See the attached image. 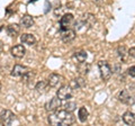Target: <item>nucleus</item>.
Wrapping results in <instances>:
<instances>
[{
  "mask_svg": "<svg viewBox=\"0 0 135 126\" xmlns=\"http://www.w3.org/2000/svg\"><path fill=\"white\" fill-rule=\"evenodd\" d=\"M55 113L60 120V125H72L75 122V117L73 116L72 112L63 109V110H57Z\"/></svg>",
  "mask_w": 135,
  "mask_h": 126,
  "instance_id": "1",
  "label": "nucleus"
},
{
  "mask_svg": "<svg viewBox=\"0 0 135 126\" xmlns=\"http://www.w3.org/2000/svg\"><path fill=\"white\" fill-rule=\"evenodd\" d=\"M98 68L100 71V77L104 81H107L110 79L112 74H113V70H112V66L109 65V63L107 61H99L98 62Z\"/></svg>",
  "mask_w": 135,
  "mask_h": 126,
  "instance_id": "2",
  "label": "nucleus"
},
{
  "mask_svg": "<svg viewBox=\"0 0 135 126\" xmlns=\"http://www.w3.org/2000/svg\"><path fill=\"white\" fill-rule=\"evenodd\" d=\"M47 81H49V85L51 88H56V89H59L60 87L63 86L64 78L59 73H52V74H50Z\"/></svg>",
  "mask_w": 135,
  "mask_h": 126,
  "instance_id": "3",
  "label": "nucleus"
},
{
  "mask_svg": "<svg viewBox=\"0 0 135 126\" xmlns=\"http://www.w3.org/2000/svg\"><path fill=\"white\" fill-rule=\"evenodd\" d=\"M74 23H75V20H74V16L72 14H64L60 19L61 29H70V28H72Z\"/></svg>",
  "mask_w": 135,
  "mask_h": 126,
  "instance_id": "4",
  "label": "nucleus"
},
{
  "mask_svg": "<svg viewBox=\"0 0 135 126\" xmlns=\"http://www.w3.org/2000/svg\"><path fill=\"white\" fill-rule=\"evenodd\" d=\"M72 88H71V86H62L57 89L56 91V96L59 98H60L61 100H69L71 97H72Z\"/></svg>",
  "mask_w": 135,
  "mask_h": 126,
  "instance_id": "5",
  "label": "nucleus"
},
{
  "mask_svg": "<svg viewBox=\"0 0 135 126\" xmlns=\"http://www.w3.org/2000/svg\"><path fill=\"white\" fill-rule=\"evenodd\" d=\"M117 98L119 101H122L123 104H126V105H133L135 103V97L128 90H122L119 94H118Z\"/></svg>",
  "mask_w": 135,
  "mask_h": 126,
  "instance_id": "6",
  "label": "nucleus"
},
{
  "mask_svg": "<svg viewBox=\"0 0 135 126\" xmlns=\"http://www.w3.org/2000/svg\"><path fill=\"white\" fill-rule=\"evenodd\" d=\"M75 32L73 31L72 28L70 29H61V33H60V37L62 42L64 43H71L74 38H75Z\"/></svg>",
  "mask_w": 135,
  "mask_h": 126,
  "instance_id": "7",
  "label": "nucleus"
},
{
  "mask_svg": "<svg viewBox=\"0 0 135 126\" xmlns=\"http://www.w3.org/2000/svg\"><path fill=\"white\" fill-rule=\"evenodd\" d=\"M46 110L49 113H55L59 110V107H61V99L55 96V97H53L52 99L50 100V101L46 104Z\"/></svg>",
  "mask_w": 135,
  "mask_h": 126,
  "instance_id": "8",
  "label": "nucleus"
},
{
  "mask_svg": "<svg viewBox=\"0 0 135 126\" xmlns=\"http://www.w3.org/2000/svg\"><path fill=\"white\" fill-rule=\"evenodd\" d=\"M15 119V114L9 109H5L0 113V120L5 125H10Z\"/></svg>",
  "mask_w": 135,
  "mask_h": 126,
  "instance_id": "9",
  "label": "nucleus"
},
{
  "mask_svg": "<svg viewBox=\"0 0 135 126\" xmlns=\"http://www.w3.org/2000/svg\"><path fill=\"white\" fill-rule=\"evenodd\" d=\"M28 70H29V68H28V66H26V65L16 64L14 68H12L11 72H10V75H11V77H15V78H22Z\"/></svg>",
  "mask_w": 135,
  "mask_h": 126,
  "instance_id": "10",
  "label": "nucleus"
},
{
  "mask_svg": "<svg viewBox=\"0 0 135 126\" xmlns=\"http://www.w3.org/2000/svg\"><path fill=\"white\" fill-rule=\"evenodd\" d=\"M10 53H11V55L16 59H22L25 56V54H26V49H25V46L22 44H17L14 47H11Z\"/></svg>",
  "mask_w": 135,
  "mask_h": 126,
  "instance_id": "11",
  "label": "nucleus"
},
{
  "mask_svg": "<svg viewBox=\"0 0 135 126\" xmlns=\"http://www.w3.org/2000/svg\"><path fill=\"white\" fill-rule=\"evenodd\" d=\"M81 23L83 24V26H88V27H92L96 23V17L92 14H84L82 16V20Z\"/></svg>",
  "mask_w": 135,
  "mask_h": 126,
  "instance_id": "12",
  "label": "nucleus"
},
{
  "mask_svg": "<svg viewBox=\"0 0 135 126\" xmlns=\"http://www.w3.org/2000/svg\"><path fill=\"white\" fill-rule=\"evenodd\" d=\"M20 41H22L23 44H26V45H29V46H33V45L36 44L35 36H34L33 34H28V33L23 34L22 36H20Z\"/></svg>",
  "mask_w": 135,
  "mask_h": 126,
  "instance_id": "13",
  "label": "nucleus"
},
{
  "mask_svg": "<svg viewBox=\"0 0 135 126\" xmlns=\"http://www.w3.org/2000/svg\"><path fill=\"white\" fill-rule=\"evenodd\" d=\"M20 27L22 26H19V25H17V24H11L9 25V26L7 27V34L9 35L10 37H17L19 35V33H20Z\"/></svg>",
  "mask_w": 135,
  "mask_h": 126,
  "instance_id": "14",
  "label": "nucleus"
},
{
  "mask_svg": "<svg viewBox=\"0 0 135 126\" xmlns=\"http://www.w3.org/2000/svg\"><path fill=\"white\" fill-rule=\"evenodd\" d=\"M34 25V18L29 15H24L20 18V26L24 28H31Z\"/></svg>",
  "mask_w": 135,
  "mask_h": 126,
  "instance_id": "15",
  "label": "nucleus"
},
{
  "mask_svg": "<svg viewBox=\"0 0 135 126\" xmlns=\"http://www.w3.org/2000/svg\"><path fill=\"white\" fill-rule=\"evenodd\" d=\"M34 80H35V73H34L32 70H28L27 72L22 77V81L24 83H26V85H28V86L33 85Z\"/></svg>",
  "mask_w": 135,
  "mask_h": 126,
  "instance_id": "16",
  "label": "nucleus"
},
{
  "mask_svg": "<svg viewBox=\"0 0 135 126\" xmlns=\"http://www.w3.org/2000/svg\"><path fill=\"white\" fill-rule=\"evenodd\" d=\"M49 88H50L49 81L41 80L35 85V89H36L37 92H40V94H45V92L49 90Z\"/></svg>",
  "mask_w": 135,
  "mask_h": 126,
  "instance_id": "17",
  "label": "nucleus"
},
{
  "mask_svg": "<svg viewBox=\"0 0 135 126\" xmlns=\"http://www.w3.org/2000/svg\"><path fill=\"white\" fill-rule=\"evenodd\" d=\"M70 86L72 89H81L86 86V80L82 78V77H79V78H75L72 80V82L70 83Z\"/></svg>",
  "mask_w": 135,
  "mask_h": 126,
  "instance_id": "18",
  "label": "nucleus"
},
{
  "mask_svg": "<svg viewBox=\"0 0 135 126\" xmlns=\"http://www.w3.org/2000/svg\"><path fill=\"white\" fill-rule=\"evenodd\" d=\"M123 120L126 125H135V114L132 112H125L123 115Z\"/></svg>",
  "mask_w": 135,
  "mask_h": 126,
  "instance_id": "19",
  "label": "nucleus"
},
{
  "mask_svg": "<svg viewBox=\"0 0 135 126\" xmlns=\"http://www.w3.org/2000/svg\"><path fill=\"white\" fill-rule=\"evenodd\" d=\"M88 57V54L86 51H83V50H80V51H77L74 54H73V59L78 63H82V62H86Z\"/></svg>",
  "mask_w": 135,
  "mask_h": 126,
  "instance_id": "20",
  "label": "nucleus"
},
{
  "mask_svg": "<svg viewBox=\"0 0 135 126\" xmlns=\"http://www.w3.org/2000/svg\"><path fill=\"white\" fill-rule=\"evenodd\" d=\"M88 116H89V113H88L86 107H80L78 110V118L81 123H84L88 119Z\"/></svg>",
  "mask_w": 135,
  "mask_h": 126,
  "instance_id": "21",
  "label": "nucleus"
},
{
  "mask_svg": "<svg viewBox=\"0 0 135 126\" xmlns=\"http://www.w3.org/2000/svg\"><path fill=\"white\" fill-rule=\"evenodd\" d=\"M117 55H118V57H119L122 61L125 62V61H126V56L128 55V51H127V49H126L124 45L118 46V47H117Z\"/></svg>",
  "mask_w": 135,
  "mask_h": 126,
  "instance_id": "22",
  "label": "nucleus"
},
{
  "mask_svg": "<svg viewBox=\"0 0 135 126\" xmlns=\"http://www.w3.org/2000/svg\"><path fill=\"white\" fill-rule=\"evenodd\" d=\"M47 122H49L50 125H54V126L60 125V120H59V117L56 115V113H51V114L49 115V117H47Z\"/></svg>",
  "mask_w": 135,
  "mask_h": 126,
  "instance_id": "23",
  "label": "nucleus"
},
{
  "mask_svg": "<svg viewBox=\"0 0 135 126\" xmlns=\"http://www.w3.org/2000/svg\"><path fill=\"white\" fill-rule=\"evenodd\" d=\"M78 70L81 74H87L89 72V65L86 64V62H82V63H79V66H78Z\"/></svg>",
  "mask_w": 135,
  "mask_h": 126,
  "instance_id": "24",
  "label": "nucleus"
},
{
  "mask_svg": "<svg viewBox=\"0 0 135 126\" xmlns=\"http://www.w3.org/2000/svg\"><path fill=\"white\" fill-rule=\"evenodd\" d=\"M75 108H77V105L73 101H69L64 105V109H66V110H69V112H73Z\"/></svg>",
  "mask_w": 135,
  "mask_h": 126,
  "instance_id": "25",
  "label": "nucleus"
},
{
  "mask_svg": "<svg viewBox=\"0 0 135 126\" xmlns=\"http://www.w3.org/2000/svg\"><path fill=\"white\" fill-rule=\"evenodd\" d=\"M127 73H128V75H131L132 78H135V65L131 66V68L127 69Z\"/></svg>",
  "mask_w": 135,
  "mask_h": 126,
  "instance_id": "26",
  "label": "nucleus"
},
{
  "mask_svg": "<svg viewBox=\"0 0 135 126\" xmlns=\"http://www.w3.org/2000/svg\"><path fill=\"white\" fill-rule=\"evenodd\" d=\"M128 56L135 59V46H134V47H131L128 50Z\"/></svg>",
  "mask_w": 135,
  "mask_h": 126,
  "instance_id": "27",
  "label": "nucleus"
},
{
  "mask_svg": "<svg viewBox=\"0 0 135 126\" xmlns=\"http://www.w3.org/2000/svg\"><path fill=\"white\" fill-rule=\"evenodd\" d=\"M2 47H3V46H2V43L0 42V53H1V51H2Z\"/></svg>",
  "mask_w": 135,
  "mask_h": 126,
  "instance_id": "28",
  "label": "nucleus"
},
{
  "mask_svg": "<svg viewBox=\"0 0 135 126\" xmlns=\"http://www.w3.org/2000/svg\"><path fill=\"white\" fill-rule=\"evenodd\" d=\"M1 87H2V86H1V82H0V90H1Z\"/></svg>",
  "mask_w": 135,
  "mask_h": 126,
  "instance_id": "29",
  "label": "nucleus"
}]
</instances>
